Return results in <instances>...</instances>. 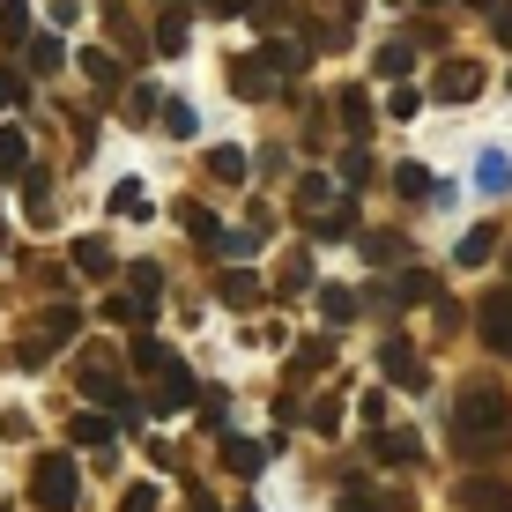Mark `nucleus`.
<instances>
[{
  "label": "nucleus",
  "instance_id": "423d86ee",
  "mask_svg": "<svg viewBox=\"0 0 512 512\" xmlns=\"http://www.w3.org/2000/svg\"><path fill=\"white\" fill-rule=\"evenodd\" d=\"M453 505H461V512H512V483H505V475H483V468H475V475H461Z\"/></svg>",
  "mask_w": 512,
  "mask_h": 512
},
{
  "label": "nucleus",
  "instance_id": "c03bdc74",
  "mask_svg": "<svg viewBox=\"0 0 512 512\" xmlns=\"http://www.w3.org/2000/svg\"><path fill=\"white\" fill-rule=\"evenodd\" d=\"M394 186H401V193H431V179H423L416 164H401V171H394Z\"/></svg>",
  "mask_w": 512,
  "mask_h": 512
},
{
  "label": "nucleus",
  "instance_id": "393cba45",
  "mask_svg": "<svg viewBox=\"0 0 512 512\" xmlns=\"http://www.w3.org/2000/svg\"><path fill=\"white\" fill-rule=\"evenodd\" d=\"M104 320H112V327H141L149 305H141V297H104Z\"/></svg>",
  "mask_w": 512,
  "mask_h": 512
},
{
  "label": "nucleus",
  "instance_id": "412c9836",
  "mask_svg": "<svg viewBox=\"0 0 512 512\" xmlns=\"http://www.w3.org/2000/svg\"><path fill=\"white\" fill-rule=\"evenodd\" d=\"M0 38H8V45H30V8H23V0H0Z\"/></svg>",
  "mask_w": 512,
  "mask_h": 512
},
{
  "label": "nucleus",
  "instance_id": "a211bd4d",
  "mask_svg": "<svg viewBox=\"0 0 512 512\" xmlns=\"http://www.w3.org/2000/svg\"><path fill=\"white\" fill-rule=\"evenodd\" d=\"M82 75L97 82V97H119V60L112 52H82Z\"/></svg>",
  "mask_w": 512,
  "mask_h": 512
},
{
  "label": "nucleus",
  "instance_id": "cd10ccee",
  "mask_svg": "<svg viewBox=\"0 0 512 512\" xmlns=\"http://www.w3.org/2000/svg\"><path fill=\"white\" fill-rule=\"evenodd\" d=\"M320 312L334 327H349V320H357V297H349V290H320Z\"/></svg>",
  "mask_w": 512,
  "mask_h": 512
},
{
  "label": "nucleus",
  "instance_id": "37998d69",
  "mask_svg": "<svg viewBox=\"0 0 512 512\" xmlns=\"http://www.w3.org/2000/svg\"><path fill=\"white\" fill-rule=\"evenodd\" d=\"M164 127H171V134H193V112H186V104H179V97H171V104H164Z\"/></svg>",
  "mask_w": 512,
  "mask_h": 512
},
{
  "label": "nucleus",
  "instance_id": "7c9ffc66",
  "mask_svg": "<svg viewBox=\"0 0 512 512\" xmlns=\"http://www.w3.org/2000/svg\"><path fill=\"white\" fill-rule=\"evenodd\" d=\"M179 223H186L201 245H223V231H216V216H208V208H179Z\"/></svg>",
  "mask_w": 512,
  "mask_h": 512
},
{
  "label": "nucleus",
  "instance_id": "f8f14e48",
  "mask_svg": "<svg viewBox=\"0 0 512 512\" xmlns=\"http://www.w3.org/2000/svg\"><path fill=\"white\" fill-rule=\"evenodd\" d=\"M75 268L90 275V282H104V275L119 268V253H112V245H104V238H75Z\"/></svg>",
  "mask_w": 512,
  "mask_h": 512
},
{
  "label": "nucleus",
  "instance_id": "4be33fe9",
  "mask_svg": "<svg viewBox=\"0 0 512 512\" xmlns=\"http://www.w3.org/2000/svg\"><path fill=\"white\" fill-rule=\"evenodd\" d=\"M231 90H238V97H268V67H260V60H238V67H231Z\"/></svg>",
  "mask_w": 512,
  "mask_h": 512
},
{
  "label": "nucleus",
  "instance_id": "72a5a7b5",
  "mask_svg": "<svg viewBox=\"0 0 512 512\" xmlns=\"http://www.w3.org/2000/svg\"><path fill=\"white\" fill-rule=\"evenodd\" d=\"M327 364H334V342H305L297 349V372H327Z\"/></svg>",
  "mask_w": 512,
  "mask_h": 512
},
{
  "label": "nucleus",
  "instance_id": "f3484780",
  "mask_svg": "<svg viewBox=\"0 0 512 512\" xmlns=\"http://www.w3.org/2000/svg\"><path fill=\"white\" fill-rule=\"evenodd\" d=\"M67 438H75V446L112 453V416H75V423H67Z\"/></svg>",
  "mask_w": 512,
  "mask_h": 512
},
{
  "label": "nucleus",
  "instance_id": "ddd939ff",
  "mask_svg": "<svg viewBox=\"0 0 512 512\" xmlns=\"http://www.w3.org/2000/svg\"><path fill=\"white\" fill-rule=\"evenodd\" d=\"M372 453H379L386 468H416V453H423V446H416V431H379V446H372Z\"/></svg>",
  "mask_w": 512,
  "mask_h": 512
},
{
  "label": "nucleus",
  "instance_id": "4468645a",
  "mask_svg": "<svg viewBox=\"0 0 512 512\" xmlns=\"http://www.w3.org/2000/svg\"><path fill=\"white\" fill-rule=\"evenodd\" d=\"M30 171V141H23V127H0V179H23Z\"/></svg>",
  "mask_w": 512,
  "mask_h": 512
},
{
  "label": "nucleus",
  "instance_id": "2f4dec72",
  "mask_svg": "<svg viewBox=\"0 0 512 512\" xmlns=\"http://www.w3.org/2000/svg\"><path fill=\"white\" fill-rule=\"evenodd\" d=\"M134 372H164V342L156 334H134Z\"/></svg>",
  "mask_w": 512,
  "mask_h": 512
},
{
  "label": "nucleus",
  "instance_id": "473e14b6",
  "mask_svg": "<svg viewBox=\"0 0 512 512\" xmlns=\"http://www.w3.org/2000/svg\"><path fill=\"white\" fill-rule=\"evenodd\" d=\"M208 171L216 179H245V149H208Z\"/></svg>",
  "mask_w": 512,
  "mask_h": 512
},
{
  "label": "nucleus",
  "instance_id": "4c0bfd02",
  "mask_svg": "<svg viewBox=\"0 0 512 512\" xmlns=\"http://www.w3.org/2000/svg\"><path fill=\"white\" fill-rule=\"evenodd\" d=\"M312 431H342V401H312Z\"/></svg>",
  "mask_w": 512,
  "mask_h": 512
},
{
  "label": "nucleus",
  "instance_id": "a878e982",
  "mask_svg": "<svg viewBox=\"0 0 512 512\" xmlns=\"http://www.w3.org/2000/svg\"><path fill=\"white\" fill-rule=\"evenodd\" d=\"M312 231H320V238H349V231H357V208H320V223H312Z\"/></svg>",
  "mask_w": 512,
  "mask_h": 512
},
{
  "label": "nucleus",
  "instance_id": "de8ad7c7",
  "mask_svg": "<svg viewBox=\"0 0 512 512\" xmlns=\"http://www.w3.org/2000/svg\"><path fill=\"white\" fill-rule=\"evenodd\" d=\"M208 8H216V15H238V8H253V0H208Z\"/></svg>",
  "mask_w": 512,
  "mask_h": 512
},
{
  "label": "nucleus",
  "instance_id": "f03ea898",
  "mask_svg": "<svg viewBox=\"0 0 512 512\" xmlns=\"http://www.w3.org/2000/svg\"><path fill=\"white\" fill-rule=\"evenodd\" d=\"M30 505L38 512H75L82 505V475H75L67 453H45V461L30 468Z\"/></svg>",
  "mask_w": 512,
  "mask_h": 512
},
{
  "label": "nucleus",
  "instance_id": "9b49d317",
  "mask_svg": "<svg viewBox=\"0 0 512 512\" xmlns=\"http://www.w3.org/2000/svg\"><path fill=\"white\" fill-rule=\"evenodd\" d=\"M379 372H386V379H401V386H423V372H416V349L401 342V334L379 349Z\"/></svg>",
  "mask_w": 512,
  "mask_h": 512
},
{
  "label": "nucleus",
  "instance_id": "f704fd0d",
  "mask_svg": "<svg viewBox=\"0 0 512 512\" xmlns=\"http://www.w3.org/2000/svg\"><path fill=\"white\" fill-rule=\"evenodd\" d=\"M475 179H483L490 193H505V186H512V171H505V156H483V164H475Z\"/></svg>",
  "mask_w": 512,
  "mask_h": 512
},
{
  "label": "nucleus",
  "instance_id": "e433bc0d",
  "mask_svg": "<svg viewBox=\"0 0 512 512\" xmlns=\"http://www.w3.org/2000/svg\"><path fill=\"white\" fill-rule=\"evenodd\" d=\"M119 512H156V483H134L127 498H119Z\"/></svg>",
  "mask_w": 512,
  "mask_h": 512
},
{
  "label": "nucleus",
  "instance_id": "f257e3e1",
  "mask_svg": "<svg viewBox=\"0 0 512 512\" xmlns=\"http://www.w3.org/2000/svg\"><path fill=\"white\" fill-rule=\"evenodd\" d=\"M483 431H512V401L498 379H468L453 401V438H483Z\"/></svg>",
  "mask_w": 512,
  "mask_h": 512
},
{
  "label": "nucleus",
  "instance_id": "20e7f679",
  "mask_svg": "<svg viewBox=\"0 0 512 512\" xmlns=\"http://www.w3.org/2000/svg\"><path fill=\"white\" fill-rule=\"evenodd\" d=\"M82 394L134 423V401H127V386H119V372H112V357H104V349H82Z\"/></svg>",
  "mask_w": 512,
  "mask_h": 512
},
{
  "label": "nucleus",
  "instance_id": "09e8293b",
  "mask_svg": "<svg viewBox=\"0 0 512 512\" xmlns=\"http://www.w3.org/2000/svg\"><path fill=\"white\" fill-rule=\"evenodd\" d=\"M238 512H260V505H238Z\"/></svg>",
  "mask_w": 512,
  "mask_h": 512
},
{
  "label": "nucleus",
  "instance_id": "58836bf2",
  "mask_svg": "<svg viewBox=\"0 0 512 512\" xmlns=\"http://www.w3.org/2000/svg\"><path fill=\"white\" fill-rule=\"evenodd\" d=\"M305 282H312V268H305V253H290V268H282V297H290V290H305Z\"/></svg>",
  "mask_w": 512,
  "mask_h": 512
},
{
  "label": "nucleus",
  "instance_id": "5701e85b",
  "mask_svg": "<svg viewBox=\"0 0 512 512\" xmlns=\"http://www.w3.org/2000/svg\"><path fill=\"white\" fill-rule=\"evenodd\" d=\"M112 216H149V193H141V179H119V186H112Z\"/></svg>",
  "mask_w": 512,
  "mask_h": 512
},
{
  "label": "nucleus",
  "instance_id": "79ce46f5",
  "mask_svg": "<svg viewBox=\"0 0 512 512\" xmlns=\"http://www.w3.org/2000/svg\"><path fill=\"white\" fill-rule=\"evenodd\" d=\"M156 282H164V275H156L149 260H141V268H134V297H141V305H149V297H156Z\"/></svg>",
  "mask_w": 512,
  "mask_h": 512
},
{
  "label": "nucleus",
  "instance_id": "0eeeda50",
  "mask_svg": "<svg viewBox=\"0 0 512 512\" xmlns=\"http://www.w3.org/2000/svg\"><path fill=\"white\" fill-rule=\"evenodd\" d=\"M156 409H193V401H201V386H193V372H186V364L179 357H164V372H156Z\"/></svg>",
  "mask_w": 512,
  "mask_h": 512
},
{
  "label": "nucleus",
  "instance_id": "6ab92c4d",
  "mask_svg": "<svg viewBox=\"0 0 512 512\" xmlns=\"http://www.w3.org/2000/svg\"><path fill=\"white\" fill-rule=\"evenodd\" d=\"M260 461H268V453H260L253 438H223V468L231 475H260Z\"/></svg>",
  "mask_w": 512,
  "mask_h": 512
},
{
  "label": "nucleus",
  "instance_id": "2eb2a0df",
  "mask_svg": "<svg viewBox=\"0 0 512 512\" xmlns=\"http://www.w3.org/2000/svg\"><path fill=\"white\" fill-rule=\"evenodd\" d=\"M490 253H498V223H475V231L461 238V253H453V260H461V268H483Z\"/></svg>",
  "mask_w": 512,
  "mask_h": 512
},
{
  "label": "nucleus",
  "instance_id": "9d476101",
  "mask_svg": "<svg viewBox=\"0 0 512 512\" xmlns=\"http://www.w3.org/2000/svg\"><path fill=\"white\" fill-rule=\"evenodd\" d=\"M416 498H401V490H364V483H349V498L342 512H409Z\"/></svg>",
  "mask_w": 512,
  "mask_h": 512
},
{
  "label": "nucleus",
  "instance_id": "1a4fd4ad",
  "mask_svg": "<svg viewBox=\"0 0 512 512\" xmlns=\"http://www.w3.org/2000/svg\"><path fill=\"white\" fill-rule=\"evenodd\" d=\"M505 453H512V431H483V438H453V461H461V468L505 461Z\"/></svg>",
  "mask_w": 512,
  "mask_h": 512
},
{
  "label": "nucleus",
  "instance_id": "6e6552de",
  "mask_svg": "<svg viewBox=\"0 0 512 512\" xmlns=\"http://www.w3.org/2000/svg\"><path fill=\"white\" fill-rule=\"evenodd\" d=\"M475 90H483V67H475V60H446V67H438V82H431L438 104H468Z\"/></svg>",
  "mask_w": 512,
  "mask_h": 512
},
{
  "label": "nucleus",
  "instance_id": "49530a36",
  "mask_svg": "<svg viewBox=\"0 0 512 512\" xmlns=\"http://www.w3.org/2000/svg\"><path fill=\"white\" fill-rule=\"evenodd\" d=\"M8 104H23V82H15L8 67H0V112H8Z\"/></svg>",
  "mask_w": 512,
  "mask_h": 512
},
{
  "label": "nucleus",
  "instance_id": "7ed1b4c3",
  "mask_svg": "<svg viewBox=\"0 0 512 512\" xmlns=\"http://www.w3.org/2000/svg\"><path fill=\"white\" fill-rule=\"evenodd\" d=\"M75 334H82V312H75V305H45V312H38V334H30L15 357H23V364H45L52 349H67Z\"/></svg>",
  "mask_w": 512,
  "mask_h": 512
},
{
  "label": "nucleus",
  "instance_id": "b1692460",
  "mask_svg": "<svg viewBox=\"0 0 512 512\" xmlns=\"http://www.w3.org/2000/svg\"><path fill=\"white\" fill-rule=\"evenodd\" d=\"M23 52H30V67H38V75H52V67H67V45H60V38H30Z\"/></svg>",
  "mask_w": 512,
  "mask_h": 512
},
{
  "label": "nucleus",
  "instance_id": "c756f323",
  "mask_svg": "<svg viewBox=\"0 0 512 512\" xmlns=\"http://www.w3.org/2000/svg\"><path fill=\"white\" fill-rule=\"evenodd\" d=\"M334 201V186L320 179V171H312V179H297V208H305V216H312V208H327Z\"/></svg>",
  "mask_w": 512,
  "mask_h": 512
},
{
  "label": "nucleus",
  "instance_id": "bb28decb",
  "mask_svg": "<svg viewBox=\"0 0 512 512\" xmlns=\"http://www.w3.org/2000/svg\"><path fill=\"white\" fill-rule=\"evenodd\" d=\"M342 119H349V134H372V104H364V90H342Z\"/></svg>",
  "mask_w": 512,
  "mask_h": 512
},
{
  "label": "nucleus",
  "instance_id": "a19ab883",
  "mask_svg": "<svg viewBox=\"0 0 512 512\" xmlns=\"http://www.w3.org/2000/svg\"><path fill=\"white\" fill-rule=\"evenodd\" d=\"M364 253H372V260H394L401 238H394V231H372V238H364Z\"/></svg>",
  "mask_w": 512,
  "mask_h": 512
},
{
  "label": "nucleus",
  "instance_id": "a18cd8bd",
  "mask_svg": "<svg viewBox=\"0 0 512 512\" xmlns=\"http://www.w3.org/2000/svg\"><path fill=\"white\" fill-rule=\"evenodd\" d=\"M490 30H498V45H512V0H498V8H490Z\"/></svg>",
  "mask_w": 512,
  "mask_h": 512
},
{
  "label": "nucleus",
  "instance_id": "aec40b11",
  "mask_svg": "<svg viewBox=\"0 0 512 512\" xmlns=\"http://www.w3.org/2000/svg\"><path fill=\"white\" fill-rule=\"evenodd\" d=\"M216 290L231 297V305H260V275H253V268H231V275H216Z\"/></svg>",
  "mask_w": 512,
  "mask_h": 512
},
{
  "label": "nucleus",
  "instance_id": "dca6fc26",
  "mask_svg": "<svg viewBox=\"0 0 512 512\" xmlns=\"http://www.w3.org/2000/svg\"><path fill=\"white\" fill-rule=\"evenodd\" d=\"M386 290H394V305H431V297H438V282H431V268H409L401 282H386Z\"/></svg>",
  "mask_w": 512,
  "mask_h": 512
},
{
  "label": "nucleus",
  "instance_id": "c9c22d12",
  "mask_svg": "<svg viewBox=\"0 0 512 512\" xmlns=\"http://www.w3.org/2000/svg\"><path fill=\"white\" fill-rule=\"evenodd\" d=\"M379 75H386V82L409 75V45H386V52H379Z\"/></svg>",
  "mask_w": 512,
  "mask_h": 512
},
{
  "label": "nucleus",
  "instance_id": "c85d7f7f",
  "mask_svg": "<svg viewBox=\"0 0 512 512\" xmlns=\"http://www.w3.org/2000/svg\"><path fill=\"white\" fill-rule=\"evenodd\" d=\"M156 52H186V15H179V8L156 23Z\"/></svg>",
  "mask_w": 512,
  "mask_h": 512
},
{
  "label": "nucleus",
  "instance_id": "39448f33",
  "mask_svg": "<svg viewBox=\"0 0 512 512\" xmlns=\"http://www.w3.org/2000/svg\"><path fill=\"white\" fill-rule=\"evenodd\" d=\"M475 334H483L498 357H512V282H505V290H490L483 305H475Z\"/></svg>",
  "mask_w": 512,
  "mask_h": 512
},
{
  "label": "nucleus",
  "instance_id": "ea45409f",
  "mask_svg": "<svg viewBox=\"0 0 512 512\" xmlns=\"http://www.w3.org/2000/svg\"><path fill=\"white\" fill-rule=\"evenodd\" d=\"M253 15H260V30H282V23H290V8H282V0H253Z\"/></svg>",
  "mask_w": 512,
  "mask_h": 512
}]
</instances>
